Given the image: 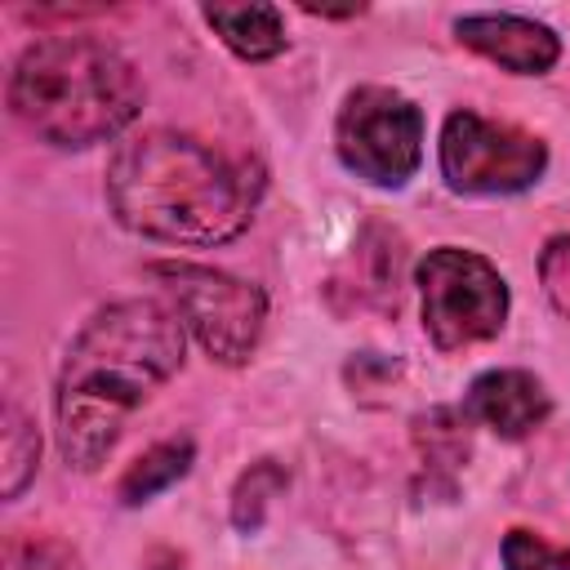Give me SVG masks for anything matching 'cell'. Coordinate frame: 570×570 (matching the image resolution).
<instances>
[{
  "label": "cell",
  "mask_w": 570,
  "mask_h": 570,
  "mask_svg": "<svg viewBox=\"0 0 570 570\" xmlns=\"http://www.w3.org/2000/svg\"><path fill=\"white\" fill-rule=\"evenodd\" d=\"M183 365V321L156 298L102 307L71 343L58 379V445L71 468H98L129 410Z\"/></svg>",
  "instance_id": "obj_1"
},
{
  "label": "cell",
  "mask_w": 570,
  "mask_h": 570,
  "mask_svg": "<svg viewBox=\"0 0 570 570\" xmlns=\"http://www.w3.org/2000/svg\"><path fill=\"white\" fill-rule=\"evenodd\" d=\"M263 178L245 160L178 129H151L125 142L107 169L116 218L169 245H223L254 218Z\"/></svg>",
  "instance_id": "obj_2"
},
{
  "label": "cell",
  "mask_w": 570,
  "mask_h": 570,
  "mask_svg": "<svg viewBox=\"0 0 570 570\" xmlns=\"http://www.w3.org/2000/svg\"><path fill=\"white\" fill-rule=\"evenodd\" d=\"M9 107L45 142L94 147L138 116L142 85L111 45L89 36H49L18 58Z\"/></svg>",
  "instance_id": "obj_3"
},
{
  "label": "cell",
  "mask_w": 570,
  "mask_h": 570,
  "mask_svg": "<svg viewBox=\"0 0 570 570\" xmlns=\"http://www.w3.org/2000/svg\"><path fill=\"white\" fill-rule=\"evenodd\" d=\"M419 289H423V330L436 347L459 352L481 338H494L508 316V285L472 249H432L419 263Z\"/></svg>",
  "instance_id": "obj_4"
},
{
  "label": "cell",
  "mask_w": 570,
  "mask_h": 570,
  "mask_svg": "<svg viewBox=\"0 0 570 570\" xmlns=\"http://www.w3.org/2000/svg\"><path fill=\"white\" fill-rule=\"evenodd\" d=\"M151 276L165 285L178 321L196 334V343L214 361L240 365L254 352L263 334V316H267V298L258 285L200 267V263H156Z\"/></svg>",
  "instance_id": "obj_5"
},
{
  "label": "cell",
  "mask_w": 570,
  "mask_h": 570,
  "mask_svg": "<svg viewBox=\"0 0 570 570\" xmlns=\"http://www.w3.org/2000/svg\"><path fill=\"white\" fill-rule=\"evenodd\" d=\"M334 142L338 160L356 178L374 187H401L423 156V111L383 85L352 89L338 111Z\"/></svg>",
  "instance_id": "obj_6"
},
{
  "label": "cell",
  "mask_w": 570,
  "mask_h": 570,
  "mask_svg": "<svg viewBox=\"0 0 570 570\" xmlns=\"http://www.w3.org/2000/svg\"><path fill=\"white\" fill-rule=\"evenodd\" d=\"M548 165L543 138L485 120L476 111H454L441 129V174L454 191L472 196H508L539 183Z\"/></svg>",
  "instance_id": "obj_7"
},
{
  "label": "cell",
  "mask_w": 570,
  "mask_h": 570,
  "mask_svg": "<svg viewBox=\"0 0 570 570\" xmlns=\"http://www.w3.org/2000/svg\"><path fill=\"white\" fill-rule=\"evenodd\" d=\"M454 36L468 49H476L481 58H490L517 76H539L561 53V40L543 22H530L517 13H468L454 22Z\"/></svg>",
  "instance_id": "obj_8"
},
{
  "label": "cell",
  "mask_w": 570,
  "mask_h": 570,
  "mask_svg": "<svg viewBox=\"0 0 570 570\" xmlns=\"http://www.w3.org/2000/svg\"><path fill=\"white\" fill-rule=\"evenodd\" d=\"M548 410H552V401H548L543 383L525 370H490L468 392V414L508 441L534 432L548 419Z\"/></svg>",
  "instance_id": "obj_9"
},
{
  "label": "cell",
  "mask_w": 570,
  "mask_h": 570,
  "mask_svg": "<svg viewBox=\"0 0 570 570\" xmlns=\"http://www.w3.org/2000/svg\"><path fill=\"white\" fill-rule=\"evenodd\" d=\"M205 22L245 62H267L285 49V22L276 4H209Z\"/></svg>",
  "instance_id": "obj_10"
},
{
  "label": "cell",
  "mask_w": 570,
  "mask_h": 570,
  "mask_svg": "<svg viewBox=\"0 0 570 570\" xmlns=\"http://www.w3.org/2000/svg\"><path fill=\"white\" fill-rule=\"evenodd\" d=\"M187 468H191V441H187V436L160 441V445L142 450V454L125 468V476H120V485H116V499H120L125 508H138V503H147L151 494H160L165 485H174Z\"/></svg>",
  "instance_id": "obj_11"
},
{
  "label": "cell",
  "mask_w": 570,
  "mask_h": 570,
  "mask_svg": "<svg viewBox=\"0 0 570 570\" xmlns=\"http://www.w3.org/2000/svg\"><path fill=\"white\" fill-rule=\"evenodd\" d=\"M36 454H40V436L27 423V414L9 401L4 405V432H0V459H4V499H13L27 476L36 472Z\"/></svg>",
  "instance_id": "obj_12"
},
{
  "label": "cell",
  "mask_w": 570,
  "mask_h": 570,
  "mask_svg": "<svg viewBox=\"0 0 570 570\" xmlns=\"http://www.w3.org/2000/svg\"><path fill=\"white\" fill-rule=\"evenodd\" d=\"M281 490H285V472H281L272 459L254 463V468L236 481V494H232V521H236L245 534H254V530L263 525V517H267L272 494H281Z\"/></svg>",
  "instance_id": "obj_13"
},
{
  "label": "cell",
  "mask_w": 570,
  "mask_h": 570,
  "mask_svg": "<svg viewBox=\"0 0 570 570\" xmlns=\"http://www.w3.org/2000/svg\"><path fill=\"white\" fill-rule=\"evenodd\" d=\"M4 570H80V557L62 539L13 534L4 543Z\"/></svg>",
  "instance_id": "obj_14"
},
{
  "label": "cell",
  "mask_w": 570,
  "mask_h": 570,
  "mask_svg": "<svg viewBox=\"0 0 570 570\" xmlns=\"http://www.w3.org/2000/svg\"><path fill=\"white\" fill-rule=\"evenodd\" d=\"M503 566L508 570H570V548H557L530 530H508Z\"/></svg>",
  "instance_id": "obj_15"
},
{
  "label": "cell",
  "mask_w": 570,
  "mask_h": 570,
  "mask_svg": "<svg viewBox=\"0 0 570 570\" xmlns=\"http://www.w3.org/2000/svg\"><path fill=\"white\" fill-rule=\"evenodd\" d=\"M543 281H548V294L552 303L570 316V240H552L548 254H543Z\"/></svg>",
  "instance_id": "obj_16"
},
{
  "label": "cell",
  "mask_w": 570,
  "mask_h": 570,
  "mask_svg": "<svg viewBox=\"0 0 570 570\" xmlns=\"http://www.w3.org/2000/svg\"><path fill=\"white\" fill-rule=\"evenodd\" d=\"M147 570H187V566H183V557H178V552H151Z\"/></svg>",
  "instance_id": "obj_17"
}]
</instances>
